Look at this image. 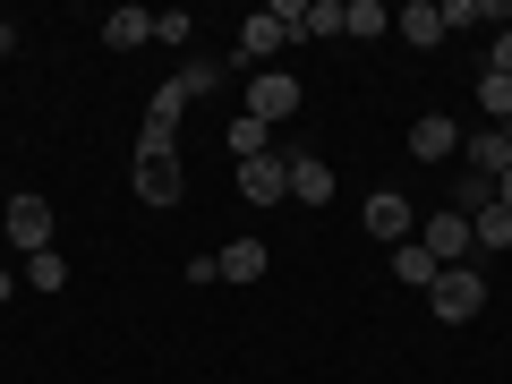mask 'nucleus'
<instances>
[{
    "mask_svg": "<svg viewBox=\"0 0 512 384\" xmlns=\"http://www.w3.org/2000/svg\"><path fill=\"white\" fill-rule=\"evenodd\" d=\"M427 308H436L444 325H470V316L487 308V274H478V265H444L436 291H427Z\"/></svg>",
    "mask_w": 512,
    "mask_h": 384,
    "instance_id": "1",
    "label": "nucleus"
},
{
    "mask_svg": "<svg viewBox=\"0 0 512 384\" xmlns=\"http://www.w3.org/2000/svg\"><path fill=\"white\" fill-rule=\"evenodd\" d=\"M0 231H9V248L43 256V248H52V197H35V188H18V197H9V214H0Z\"/></svg>",
    "mask_w": 512,
    "mask_h": 384,
    "instance_id": "2",
    "label": "nucleus"
},
{
    "mask_svg": "<svg viewBox=\"0 0 512 384\" xmlns=\"http://www.w3.org/2000/svg\"><path fill=\"white\" fill-rule=\"evenodd\" d=\"M299 94H308V86H299L291 69H256V77H248V120L282 128V120H291V111H299Z\"/></svg>",
    "mask_w": 512,
    "mask_h": 384,
    "instance_id": "3",
    "label": "nucleus"
},
{
    "mask_svg": "<svg viewBox=\"0 0 512 384\" xmlns=\"http://www.w3.org/2000/svg\"><path fill=\"white\" fill-rule=\"evenodd\" d=\"M239 197H248V205H291V154H256V163H239Z\"/></svg>",
    "mask_w": 512,
    "mask_h": 384,
    "instance_id": "4",
    "label": "nucleus"
},
{
    "mask_svg": "<svg viewBox=\"0 0 512 384\" xmlns=\"http://www.w3.org/2000/svg\"><path fill=\"white\" fill-rule=\"evenodd\" d=\"M419 248L436 256V265H470V248H478V239H470V222H461L453 205H444V214H427V222H419Z\"/></svg>",
    "mask_w": 512,
    "mask_h": 384,
    "instance_id": "5",
    "label": "nucleus"
},
{
    "mask_svg": "<svg viewBox=\"0 0 512 384\" xmlns=\"http://www.w3.org/2000/svg\"><path fill=\"white\" fill-rule=\"evenodd\" d=\"M367 231H376L384 248H410V239H419V214H410V197L376 188V197H367Z\"/></svg>",
    "mask_w": 512,
    "mask_h": 384,
    "instance_id": "6",
    "label": "nucleus"
},
{
    "mask_svg": "<svg viewBox=\"0 0 512 384\" xmlns=\"http://www.w3.org/2000/svg\"><path fill=\"white\" fill-rule=\"evenodd\" d=\"M410 154H419V163H453V154H461V128L444 120V111H419V120H410Z\"/></svg>",
    "mask_w": 512,
    "mask_h": 384,
    "instance_id": "7",
    "label": "nucleus"
},
{
    "mask_svg": "<svg viewBox=\"0 0 512 384\" xmlns=\"http://www.w3.org/2000/svg\"><path fill=\"white\" fill-rule=\"evenodd\" d=\"M282 43H291V26L282 18H265V9H256L248 26H239V60H248V69H274V52Z\"/></svg>",
    "mask_w": 512,
    "mask_h": 384,
    "instance_id": "8",
    "label": "nucleus"
},
{
    "mask_svg": "<svg viewBox=\"0 0 512 384\" xmlns=\"http://www.w3.org/2000/svg\"><path fill=\"white\" fill-rule=\"evenodd\" d=\"M137 197H146V205H180V197H188L180 154H171V163H146V154H137Z\"/></svg>",
    "mask_w": 512,
    "mask_h": 384,
    "instance_id": "9",
    "label": "nucleus"
},
{
    "mask_svg": "<svg viewBox=\"0 0 512 384\" xmlns=\"http://www.w3.org/2000/svg\"><path fill=\"white\" fill-rule=\"evenodd\" d=\"M222 282H265V265H274V248L265 239H231V248H214Z\"/></svg>",
    "mask_w": 512,
    "mask_h": 384,
    "instance_id": "10",
    "label": "nucleus"
},
{
    "mask_svg": "<svg viewBox=\"0 0 512 384\" xmlns=\"http://www.w3.org/2000/svg\"><path fill=\"white\" fill-rule=\"evenodd\" d=\"M291 205H333V163L291 154Z\"/></svg>",
    "mask_w": 512,
    "mask_h": 384,
    "instance_id": "11",
    "label": "nucleus"
},
{
    "mask_svg": "<svg viewBox=\"0 0 512 384\" xmlns=\"http://www.w3.org/2000/svg\"><path fill=\"white\" fill-rule=\"evenodd\" d=\"M393 35H402L410 52H436V43H444V18H436V0H410L402 18H393Z\"/></svg>",
    "mask_w": 512,
    "mask_h": 384,
    "instance_id": "12",
    "label": "nucleus"
},
{
    "mask_svg": "<svg viewBox=\"0 0 512 384\" xmlns=\"http://www.w3.org/2000/svg\"><path fill=\"white\" fill-rule=\"evenodd\" d=\"M103 43H111V52H137V43H154V9H128V0H120V9L103 18Z\"/></svg>",
    "mask_w": 512,
    "mask_h": 384,
    "instance_id": "13",
    "label": "nucleus"
},
{
    "mask_svg": "<svg viewBox=\"0 0 512 384\" xmlns=\"http://www.w3.org/2000/svg\"><path fill=\"white\" fill-rule=\"evenodd\" d=\"M436 274H444V265L419 248V239H410V248H393V282H410V291H436Z\"/></svg>",
    "mask_w": 512,
    "mask_h": 384,
    "instance_id": "14",
    "label": "nucleus"
},
{
    "mask_svg": "<svg viewBox=\"0 0 512 384\" xmlns=\"http://www.w3.org/2000/svg\"><path fill=\"white\" fill-rule=\"evenodd\" d=\"M342 35H393V9L384 0H342Z\"/></svg>",
    "mask_w": 512,
    "mask_h": 384,
    "instance_id": "15",
    "label": "nucleus"
},
{
    "mask_svg": "<svg viewBox=\"0 0 512 384\" xmlns=\"http://www.w3.org/2000/svg\"><path fill=\"white\" fill-rule=\"evenodd\" d=\"M231 154H239V163H256V154H274V128L239 111V120H231Z\"/></svg>",
    "mask_w": 512,
    "mask_h": 384,
    "instance_id": "16",
    "label": "nucleus"
},
{
    "mask_svg": "<svg viewBox=\"0 0 512 384\" xmlns=\"http://www.w3.org/2000/svg\"><path fill=\"white\" fill-rule=\"evenodd\" d=\"M478 111H487V128H504L512 120V77H495V69L478 77Z\"/></svg>",
    "mask_w": 512,
    "mask_h": 384,
    "instance_id": "17",
    "label": "nucleus"
},
{
    "mask_svg": "<svg viewBox=\"0 0 512 384\" xmlns=\"http://www.w3.org/2000/svg\"><path fill=\"white\" fill-rule=\"evenodd\" d=\"M470 239H478V248H512V214H504V205H487V214H470Z\"/></svg>",
    "mask_w": 512,
    "mask_h": 384,
    "instance_id": "18",
    "label": "nucleus"
},
{
    "mask_svg": "<svg viewBox=\"0 0 512 384\" xmlns=\"http://www.w3.org/2000/svg\"><path fill=\"white\" fill-rule=\"evenodd\" d=\"M26 282H35V291L52 299L60 282H69V265H60V248H43V256H26Z\"/></svg>",
    "mask_w": 512,
    "mask_h": 384,
    "instance_id": "19",
    "label": "nucleus"
},
{
    "mask_svg": "<svg viewBox=\"0 0 512 384\" xmlns=\"http://www.w3.org/2000/svg\"><path fill=\"white\" fill-rule=\"evenodd\" d=\"M299 35H316V43H325V35H342V0H308V18H299Z\"/></svg>",
    "mask_w": 512,
    "mask_h": 384,
    "instance_id": "20",
    "label": "nucleus"
},
{
    "mask_svg": "<svg viewBox=\"0 0 512 384\" xmlns=\"http://www.w3.org/2000/svg\"><path fill=\"white\" fill-rule=\"evenodd\" d=\"M188 35H197L188 9H163V18H154V43H171V52H188Z\"/></svg>",
    "mask_w": 512,
    "mask_h": 384,
    "instance_id": "21",
    "label": "nucleus"
},
{
    "mask_svg": "<svg viewBox=\"0 0 512 384\" xmlns=\"http://www.w3.org/2000/svg\"><path fill=\"white\" fill-rule=\"evenodd\" d=\"M180 86H188V103H197V94H214V86H222V60H188Z\"/></svg>",
    "mask_w": 512,
    "mask_h": 384,
    "instance_id": "22",
    "label": "nucleus"
},
{
    "mask_svg": "<svg viewBox=\"0 0 512 384\" xmlns=\"http://www.w3.org/2000/svg\"><path fill=\"white\" fill-rule=\"evenodd\" d=\"M436 18H444V35H453V26H478V18H487V0H436Z\"/></svg>",
    "mask_w": 512,
    "mask_h": 384,
    "instance_id": "23",
    "label": "nucleus"
},
{
    "mask_svg": "<svg viewBox=\"0 0 512 384\" xmlns=\"http://www.w3.org/2000/svg\"><path fill=\"white\" fill-rule=\"evenodd\" d=\"M487 69H495V77H512V26H504V35H495V52H487Z\"/></svg>",
    "mask_w": 512,
    "mask_h": 384,
    "instance_id": "24",
    "label": "nucleus"
},
{
    "mask_svg": "<svg viewBox=\"0 0 512 384\" xmlns=\"http://www.w3.org/2000/svg\"><path fill=\"white\" fill-rule=\"evenodd\" d=\"M495 205H504V214H512V171H504V180H495Z\"/></svg>",
    "mask_w": 512,
    "mask_h": 384,
    "instance_id": "25",
    "label": "nucleus"
},
{
    "mask_svg": "<svg viewBox=\"0 0 512 384\" xmlns=\"http://www.w3.org/2000/svg\"><path fill=\"white\" fill-rule=\"evenodd\" d=\"M495 137H504V154H512V120H504V128H495Z\"/></svg>",
    "mask_w": 512,
    "mask_h": 384,
    "instance_id": "26",
    "label": "nucleus"
},
{
    "mask_svg": "<svg viewBox=\"0 0 512 384\" xmlns=\"http://www.w3.org/2000/svg\"><path fill=\"white\" fill-rule=\"evenodd\" d=\"M9 291H18V282H9V274H0V299H9Z\"/></svg>",
    "mask_w": 512,
    "mask_h": 384,
    "instance_id": "27",
    "label": "nucleus"
}]
</instances>
